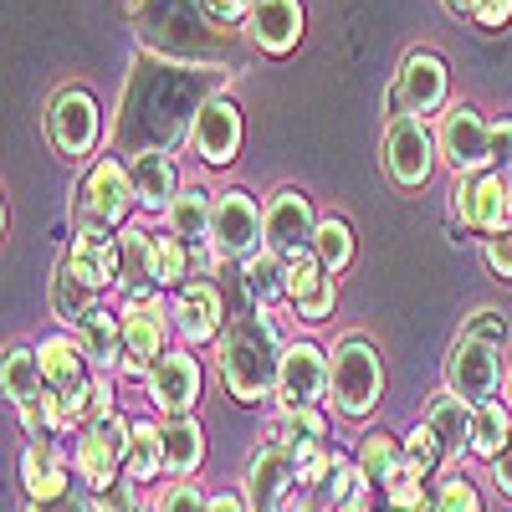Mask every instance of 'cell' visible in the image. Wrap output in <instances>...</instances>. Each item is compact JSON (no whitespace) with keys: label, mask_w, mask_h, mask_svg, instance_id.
I'll return each mask as SVG.
<instances>
[{"label":"cell","mask_w":512,"mask_h":512,"mask_svg":"<svg viewBox=\"0 0 512 512\" xmlns=\"http://www.w3.org/2000/svg\"><path fill=\"white\" fill-rule=\"evenodd\" d=\"M226 93V67H185L164 57H139L123 82V103L113 118V154H175L190 134L195 118L210 98Z\"/></svg>","instance_id":"1"},{"label":"cell","mask_w":512,"mask_h":512,"mask_svg":"<svg viewBox=\"0 0 512 512\" xmlns=\"http://www.w3.org/2000/svg\"><path fill=\"white\" fill-rule=\"evenodd\" d=\"M134 26L149 57L185 62V67H231L226 26L210 21L200 0H139Z\"/></svg>","instance_id":"2"},{"label":"cell","mask_w":512,"mask_h":512,"mask_svg":"<svg viewBox=\"0 0 512 512\" xmlns=\"http://www.w3.org/2000/svg\"><path fill=\"white\" fill-rule=\"evenodd\" d=\"M282 328L272 308H246L221 333V384L236 405H262L277 400V374H282Z\"/></svg>","instance_id":"3"},{"label":"cell","mask_w":512,"mask_h":512,"mask_svg":"<svg viewBox=\"0 0 512 512\" xmlns=\"http://www.w3.org/2000/svg\"><path fill=\"white\" fill-rule=\"evenodd\" d=\"M502 344H507V323L502 313L482 308L466 318L461 338L446 354V390L461 395L466 405H487L497 400V384H507L502 374Z\"/></svg>","instance_id":"4"},{"label":"cell","mask_w":512,"mask_h":512,"mask_svg":"<svg viewBox=\"0 0 512 512\" xmlns=\"http://www.w3.org/2000/svg\"><path fill=\"white\" fill-rule=\"evenodd\" d=\"M328 354H333V395H328V405L344 415V420L374 415L379 410V395H384L379 349L369 344V338H338Z\"/></svg>","instance_id":"5"},{"label":"cell","mask_w":512,"mask_h":512,"mask_svg":"<svg viewBox=\"0 0 512 512\" xmlns=\"http://www.w3.org/2000/svg\"><path fill=\"white\" fill-rule=\"evenodd\" d=\"M134 180H128V164L123 159H98L88 175L77 180V200H72V216L77 226H93V231H123L128 226V210H134Z\"/></svg>","instance_id":"6"},{"label":"cell","mask_w":512,"mask_h":512,"mask_svg":"<svg viewBox=\"0 0 512 512\" xmlns=\"http://www.w3.org/2000/svg\"><path fill=\"white\" fill-rule=\"evenodd\" d=\"M128 431H134V420L108 415V420L82 425L72 436V472L93 487V497L128 472Z\"/></svg>","instance_id":"7"},{"label":"cell","mask_w":512,"mask_h":512,"mask_svg":"<svg viewBox=\"0 0 512 512\" xmlns=\"http://www.w3.org/2000/svg\"><path fill=\"white\" fill-rule=\"evenodd\" d=\"M118 323H123V374H149L169 354V333H175L169 303L164 297H123Z\"/></svg>","instance_id":"8"},{"label":"cell","mask_w":512,"mask_h":512,"mask_svg":"<svg viewBox=\"0 0 512 512\" xmlns=\"http://www.w3.org/2000/svg\"><path fill=\"white\" fill-rule=\"evenodd\" d=\"M267 251L262 231V205L251 190H221L216 195V216H210V256L216 262H246V256Z\"/></svg>","instance_id":"9"},{"label":"cell","mask_w":512,"mask_h":512,"mask_svg":"<svg viewBox=\"0 0 512 512\" xmlns=\"http://www.w3.org/2000/svg\"><path fill=\"white\" fill-rule=\"evenodd\" d=\"M451 216H456V226L482 231V236L512 231V175L507 169H487V175L456 180L451 185Z\"/></svg>","instance_id":"10"},{"label":"cell","mask_w":512,"mask_h":512,"mask_svg":"<svg viewBox=\"0 0 512 512\" xmlns=\"http://www.w3.org/2000/svg\"><path fill=\"white\" fill-rule=\"evenodd\" d=\"M441 159V144L436 134L425 128V118H410V113H395L384 123V175H390L400 190H420L431 180V169Z\"/></svg>","instance_id":"11"},{"label":"cell","mask_w":512,"mask_h":512,"mask_svg":"<svg viewBox=\"0 0 512 512\" xmlns=\"http://www.w3.org/2000/svg\"><path fill=\"white\" fill-rule=\"evenodd\" d=\"M333 395V354L318 349L313 338H297L282 354L277 374V405L282 410H323Z\"/></svg>","instance_id":"12"},{"label":"cell","mask_w":512,"mask_h":512,"mask_svg":"<svg viewBox=\"0 0 512 512\" xmlns=\"http://www.w3.org/2000/svg\"><path fill=\"white\" fill-rule=\"evenodd\" d=\"M436 144H441V159L456 169V180H472V175L497 169V159H492V123L477 108H466V103H451L441 113Z\"/></svg>","instance_id":"13"},{"label":"cell","mask_w":512,"mask_h":512,"mask_svg":"<svg viewBox=\"0 0 512 512\" xmlns=\"http://www.w3.org/2000/svg\"><path fill=\"white\" fill-rule=\"evenodd\" d=\"M262 231H267V251L272 256H297V251H313V236H318V210H313V195L297 190V185H282L272 190V200L262 205Z\"/></svg>","instance_id":"14"},{"label":"cell","mask_w":512,"mask_h":512,"mask_svg":"<svg viewBox=\"0 0 512 512\" xmlns=\"http://www.w3.org/2000/svg\"><path fill=\"white\" fill-rule=\"evenodd\" d=\"M241 492L251 512H282L287 497L297 492V456L282 441H262L246 456V472H241Z\"/></svg>","instance_id":"15"},{"label":"cell","mask_w":512,"mask_h":512,"mask_svg":"<svg viewBox=\"0 0 512 512\" xmlns=\"http://www.w3.org/2000/svg\"><path fill=\"white\" fill-rule=\"evenodd\" d=\"M169 323H175V338L185 349H200V344H216L226 333V297L216 282H185L180 292H169Z\"/></svg>","instance_id":"16"},{"label":"cell","mask_w":512,"mask_h":512,"mask_svg":"<svg viewBox=\"0 0 512 512\" xmlns=\"http://www.w3.org/2000/svg\"><path fill=\"white\" fill-rule=\"evenodd\" d=\"M47 139H52L67 159L93 154V144L103 139V113H98L93 93H82V88H62V93L47 103Z\"/></svg>","instance_id":"17"},{"label":"cell","mask_w":512,"mask_h":512,"mask_svg":"<svg viewBox=\"0 0 512 512\" xmlns=\"http://www.w3.org/2000/svg\"><path fill=\"white\" fill-rule=\"evenodd\" d=\"M144 390H149V405L175 420V415H190L200 390H205V374H200V359L190 349H169L149 374H144Z\"/></svg>","instance_id":"18"},{"label":"cell","mask_w":512,"mask_h":512,"mask_svg":"<svg viewBox=\"0 0 512 512\" xmlns=\"http://www.w3.org/2000/svg\"><path fill=\"white\" fill-rule=\"evenodd\" d=\"M446 88H451V72L436 52H410L400 62V77H395V113H410V118H425V113H441L446 108Z\"/></svg>","instance_id":"19"},{"label":"cell","mask_w":512,"mask_h":512,"mask_svg":"<svg viewBox=\"0 0 512 512\" xmlns=\"http://www.w3.org/2000/svg\"><path fill=\"white\" fill-rule=\"evenodd\" d=\"M62 262L72 267V277L93 292L118 287V231H93V226H77V236L67 241Z\"/></svg>","instance_id":"20"},{"label":"cell","mask_w":512,"mask_h":512,"mask_svg":"<svg viewBox=\"0 0 512 512\" xmlns=\"http://www.w3.org/2000/svg\"><path fill=\"white\" fill-rule=\"evenodd\" d=\"M282 267H287V303L297 308V318H303V323H323L333 313V303H338V287L323 272V262L313 251H297V256H287Z\"/></svg>","instance_id":"21"},{"label":"cell","mask_w":512,"mask_h":512,"mask_svg":"<svg viewBox=\"0 0 512 512\" xmlns=\"http://www.w3.org/2000/svg\"><path fill=\"white\" fill-rule=\"evenodd\" d=\"M118 287L123 297H159V231H118Z\"/></svg>","instance_id":"22"},{"label":"cell","mask_w":512,"mask_h":512,"mask_svg":"<svg viewBox=\"0 0 512 512\" xmlns=\"http://www.w3.org/2000/svg\"><path fill=\"white\" fill-rule=\"evenodd\" d=\"M190 144H195V154H200L205 164L226 169V164L236 159V149H241V108H236L226 93L210 98V103L200 108V118H195Z\"/></svg>","instance_id":"23"},{"label":"cell","mask_w":512,"mask_h":512,"mask_svg":"<svg viewBox=\"0 0 512 512\" xmlns=\"http://www.w3.org/2000/svg\"><path fill=\"white\" fill-rule=\"evenodd\" d=\"M67 466H72V446H62V441H26V451H21V487H26V497L31 502L67 497L72 492Z\"/></svg>","instance_id":"24"},{"label":"cell","mask_w":512,"mask_h":512,"mask_svg":"<svg viewBox=\"0 0 512 512\" xmlns=\"http://www.w3.org/2000/svg\"><path fill=\"white\" fill-rule=\"evenodd\" d=\"M303 0H256V11L246 21V36L262 47L267 57H287L303 41Z\"/></svg>","instance_id":"25"},{"label":"cell","mask_w":512,"mask_h":512,"mask_svg":"<svg viewBox=\"0 0 512 512\" xmlns=\"http://www.w3.org/2000/svg\"><path fill=\"white\" fill-rule=\"evenodd\" d=\"M128 180H134L139 210H149V216H164V210L180 200V164H175V154L154 149V154L128 159Z\"/></svg>","instance_id":"26"},{"label":"cell","mask_w":512,"mask_h":512,"mask_svg":"<svg viewBox=\"0 0 512 512\" xmlns=\"http://www.w3.org/2000/svg\"><path fill=\"white\" fill-rule=\"evenodd\" d=\"M72 338H77V349L88 354L93 374H103V379L123 374V323H118V313L93 308L88 318L72 328Z\"/></svg>","instance_id":"27"},{"label":"cell","mask_w":512,"mask_h":512,"mask_svg":"<svg viewBox=\"0 0 512 512\" xmlns=\"http://www.w3.org/2000/svg\"><path fill=\"white\" fill-rule=\"evenodd\" d=\"M210 216H216V195L210 190H200V185H190V190H180V200L164 210V221H169V231H175L200 262H210L216 267V256H210Z\"/></svg>","instance_id":"28"},{"label":"cell","mask_w":512,"mask_h":512,"mask_svg":"<svg viewBox=\"0 0 512 512\" xmlns=\"http://www.w3.org/2000/svg\"><path fill=\"white\" fill-rule=\"evenodd\" d=\"M472 410L477 405H466L461 395L441 390V395H431V405H425L420 420L436 431V441H441L446 456H472Z\"/></svg>","instance_id":"29"},{"label":"cell","mask_w":512,"mask_h":512,"mask_svg":"<svg viewBox=\"0 0 512 512\" xmlns=\"http://www.w3.org/2000/svg\"><path fill=\"white\" fill-rule=\"evenodd\" d=\"M200 466H205V431L195 425V415L164 420V472H169V482H190Z\"/></svg>","instance_id":"30"},{"label":"cell","mask_w":512,"mask_h":512,"mask_svg":"<svg viewBox=\"0 0 512 512\" xmlns=\"http://www.w3.org/2000/svg\"><path fill=\"white\" fill-rule=\"evenodd\" d=\"M318 492H323V502H328L333 512H379V507H374L379 492L364 482V472H359L354 456H338L333 472L318 482Z\"/></svg>","instance_id":"31"},{"label":"cell","mask_w":512,"mask_h":512,"mask_svg":"<svg viewBox=\"0 0 512 512\" xmlns=\"http://www.w3.org/2000/svg\"><path fill=\"white\" fill-rule=\"evenodd\" d=\"M359 472H364V482L374 487V492H384L400 472H405V441L400 436H390V431H369L364 441H359Z\"/></svg>","instance_id":"32"},{"label":"cell","mask_w":512,"mask_h":512,"mask_svg":"<svg viewBox=\"0 0 512 512\" xmlns=\"http://www.w3.org/2000/svg\"><path fill=\"white\" fill-rule=\"evenodd\" d=\"M241 287L251 297V308L287 303V267H282V256H272V251L246 256V262H241Z\"/></svg>","instance_id":"33"},{"label":"cell","mask_w":512,"mask_h":512,"mask_svg":"<svg viewBox=\"0 0 512 512\" xmlns=\"http://www.w3.org/2000/svg\"><path fill=\"white\" fill-rule=\"evenodd\" d=\"M0 384H6V400H11L16 410H26V405H36L41 395H47V374H41L36 349H6Z\"/></svg>","instance_id":"34"},{"label":"cell","mask_w":512,"mask_h":512,"mask_svg":"<svg viewBox=\"0 0 512 512\" xmlns=\"http://www.w3.org/2000/svg\"><path fill=\"white\" fill-rule=\"evenodd\" d=\"M267 441L292 446V456L303 461L308 451L328 446V415H323V410H282V415L272 420V436H267Z\"/></svg>","instance_id":"35"},{"label":"cell","mask_w":512,"mask_h":512,"mask_svg":"<svg viewBox=\"0 0 512 512\" xmlns=\"http://www.w3.org/2000/svg\"><path fill=\"white\" fill-rule=\"evenodd\" d=\"M512 441V410L507 400H487L472 410V456L477 461H497Z\"/></svg>","instance_id":"36"},{"label":"cell","mask_w":512,"mask_h":512,"mask_svg":"<svg viewBox=\"0 0 512 512\" xmlns=\"http://www.w3.org/2000/svg\"><path fill=\"white\" fill-rule=\"evenodd\" d=\"M164 472V420H134L128 431V472L134 482H154Z\"/></svg>","instance_id":"37"},{"label":"cell","mask_w":512,"mask_h":512,"mask_svg":"<svg viewBox=\"0 0 512 512\" xmlns=\"http://www.w3.org/2000/svg\"><path fill=\"white\" fill-rule=\"evenodd\" d=\"M93 308H98V292L82 287L67 262H57V267H52V318H62V328L72 333Z\"/></svg>","instance_id":"38"},{"label":"cell","mask_w":512,"mask_h":512,"mask_svg":"<svg viewBox=\"0 0 512 512\" xmlns=\"http://www.w3.org/2000/svg\"><path fill=\"white\" fill-rule=\"evenodd\" d=\"M313 256L323 262V272H328V277H338V272H344V267L354 262V226H349L344 216H328V221H318Z\"/></svg>","instance_id":"39"},{"label":"cell","mask_w":512,"mask_h":512,"mask_svg":"<svg viewBox=\"0 0 512 512\" xmlns=\"http://www.w3.org/2000/svg\"><path fill=\"white\" fill-rule=\"evenodd\" d=\"M441 461H451V456L441 451V441H436V431H431V425L420 420L415 431L405 436V472H415L420 482H436Z\"/></svg>","instance_id":"40"},{"label":"cell","mask_w":512,"mask_h":512,"mask_svg":"<svg viewBox=\"0 0 512 512\" xmlns=\"http://www.w3.org/2000/svg\"><path fill=\"white\" fill-rule=\"evenodd\" d=\"M190 267H195V251L175 231H159V292H180L185 282H195Z\"/></svg>","instance_id":"41"},{"label":"cell","mask_w":512,"mask_h":512,"mask_svg":"<svg viewBox=\"0 0 512 512\" xmlns=\"http://www.w3.org/2000/svg\"><path fill=\"white\" fill-rule=\"evenodd\" d=\"M436 512H482V492L466 482L461 472H446V477H436Z\"/></svg>","instance_id":"42"},{"label":"cell","mask_w":512,"mask_h":512,"mask_svg":"<svg viewBox=\"0 0 512 512\" xmlns=\"http://www.w3.org/2000/svg\"><path fill=\"white\" fill-rule=\"evenodd\" d=\"M154 512H210V492L195 482H164L154 497Z\"/></svg>","instance_id":"43"},{"label":"cell","mask_w":512,"mask_h":512,"mask_svg":"<svg viewBox=\"0 0 512 512\" xmlns=\"http://www.w3.org/2000/svg\"><path fill=\"white\" fill-rule=\"evenodd\" d=\"M139 507H144V497H139V482L134 477H118L113 487H103L93 497V512H139Z\"/></svg>","instance_id":"44"},{"label":"cell","mask_w":512,"mask_h":512,"mask_svg":"<svg viewBox=\"0 0 512 512\" xmlns=\"http://www.w3.org/2000/svg\"><path fill=\"white\" fill-rule=\"evenodd\" d=\"M205 6V16L216 21V26H241V21H251V11H256V0H200Z\"/></svg>","instance_id":"45"},{"label":"cell","mask_w":512,"mask_h":512,"mask_svg":"<svg viewBox=\"0 0 512 512\" xmlns=\"http://www.w3.org/2000/svg\"><path fill=\"white\" fill-rule=\"evenodd\" d=\"M487 267L502 277V282H512V231H502V236H487Z\"/></svg>","instance_id":"46"},{"label":"cell","mask_w":512,"mask_h":512,"mask_svg":"<svg viewBox=\"0 0 512 512\" xmlns=\"http://www.w3.org/2000/svg\"><path fill=\"white\" fill-rule=\"evenodd\" d=\"M472 21H477L482 31H502V26L512 21V0H477V6H472Z\"/></svg>","instance_id":"47"},{"label":"cell","mask_w":512,"mask_h":512,"mask_svg":"<svg viewBox=\"0 0 512 512\" xmlns=\"http://www.w3.org/2000/svg\"><path fill=\"white\" fill-rule=\"evenodd\" d=\"M492 159H497V169L512 164V118H497L492 123Z\"/></svg>","instance_id":"48"},{"label":"cell","mask_w":512,"mask_h":512,"mask_svg":"<svg viewBox=\"0 0 512 512\" xmlns=\"http://www.w3.org/2000/svg\"><path fill=\"white\" fill-rule=\"evenodd\" d=\"M282 512H333L328 502H323V492L318 487H297L292 497H287V507Z\"/></svg>","instance_id":"49"},{"label":"cell","mask_w":512,"mask_h":512,"mask_svg":"<svg viewBox=\"0 0 512 512\" xmlns=\"http://www.w3.org/2000/svg\"><path fill=\"white\" fill-rule=\"evenodd\" d=\"M26 512H93V502H82V497H52V502H31Z\"/></svg>","instance_id":"50"},{"label":"cell","mask_w":512,"mask_h":512,"mask_svg":"<svg viewBox=\"0 0 512 512\" xmlns=\"http://www.w3.org/2000/svg\"><path fill=\"white\" fill-rule=\"evenodd\" d=\"M492 482H497L502 497H512V441H507V451L492 461Z\"/></svg>","instance_id":"51"},{"label":"cell","mask_w":512,"mask_h":512,"mask_svg":"<svg viewBox=\"0 0 512 512\" xmlns=\"http://www.w3.org/2000/svg\"><path fill=\"white\" fill-rule=\"evenodd\" d=\"M210 512H251V507H246V492L241 487H226V492L210 497Z\"/></svg>","instance_id":"52"},{"label":"cell","mask_w":512,"mask_h":512,"mask_svg":"<svg viewBox=\"0 0 512 512\" xmlns=\"http://www.w3.org/2000/svg\"><path fill=\"white\" fill-rule=\"evenodd\" d=\"M441 6H446L451 16H472V6H477V0H441Z\"/></svg>","instance_id":"53"},{"label":"cell","mask_w":512,"mask_h":512,"mask_svg":"<svg viewBox=\"0 0 512 512\" xmlns=\"http://www.w3.org/2000/svg\"><path fill=\"white\" fill-rule=\"evenodd\" d=\"M502 395H507V410H512V369H507V384H502Z\"/></svg>","instance_id":"54"},{"label":"cell","mask_w":512,"mask_h":512,"mask_svg":"<svg viewBox=\"0 0 512 512\" xmlns=\"http://www.w3.org/2000/svg\"><path fill=\"white\" fill-rule=\"evenodd\" d=\"M139 512H154V507H139Z\"/></svg>","instance_id":"55"},{"label":"cell","mask_w":512,"mask_h":512,"mask_svg":"<svg viewBox=\"0 0 512 512\" xmlns=\"http://www.w3.org/2000/svg\"><path fill=\"white\" fill-rule=\"evenodd\" d=\"M379 512H390V507H379Z\"/></svg>","instance_id":"56"}]
</instances>
